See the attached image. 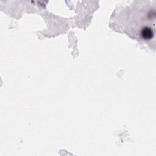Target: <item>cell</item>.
Here are the masks:
<instances>
[{"label":"cell","mask_w":156,"mask_h":156,"mask_svg":"<svg viewBox=\"0 0 156 156\" xmlns=\"http://www.w3.org/2000/svg\"><path fill=\"white\" fill-rule=\"evenodd\" d=\"M141 38L144 40H151L154 37V31L153 29L149 26H144L141 29L140 33Z\"/></svg>","instance_id":"6da1fadb"}]
</instances>
